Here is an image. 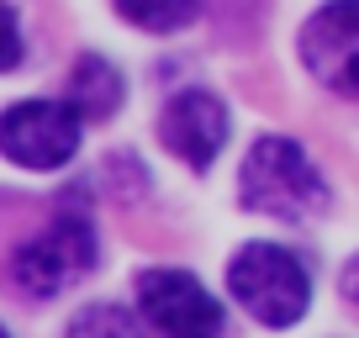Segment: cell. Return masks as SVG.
<instances>
[{
	"label": "cell",
	"mask_w": 359,
	"mask_h": 338,
	"mask_svg": "<svg viewBox=\"0 0 359 338\" xmlns=\"http://www.w3.org/2000/svg\"><path fill=\"white\" fill-rule=\"evenodd\" d=\"M238 201L275 222H312L327 212V180L296 137H259L238 169Z\"/></svg>",
	"instance_id": "obj_1"
},
{
	"label": "cell",
	"mask_w": 359,
	"mask_h": 338,
	"mask_svg": "<svg viewBox=\"0 0 359 338\" xmlns=\"http://www.w3.org/2000/svg\"><path fill=\"white\" fill-rule=\"evenodd\" d=\"M233 302L264 327H296L312 302V275L280 243H243L227 264Z\"/></svg>",
	"instance_id": "obj_2"
},
{
	"label": "cell",
	"mask_w": 359,
	"mask_h": 338,
	"mask_svg": "<svg viewBox=\"0 0 359 338\" xmlns=\"http://www.w3.org/2000/svg\"><path fill=\"white\" fill-rule=\"evenodd\" d=\"M95 259H101V238H95L90 217L64 212L16 254L11 275H16V285H22L27 296H43L48 302V296H64L69 285L85 280V275L95 270Z\"/></svg>",
	"instance_id": "obj_3"
},
{
	"label": "cell",
	"mask_w": 359,
	"mask_h": 338,
	"mask_svg": "<svg viewBox=\"0 0 359 338\" xmlns=\"http://www.w3.org/2000/svg\"><path fill=\"white\" fill-rule=\"evenodd\" d=\"M79 148V116L64 101H16L0 111V154L22 169H64Z\"/></svg>",
	"instance_id": "obj_4"
},
{
	"label": "cell",
	"mask_w": 359,
	"mask_h": 338,
	"mask_svg": "<svg viewBox=\"0 0 359 338\" xmlns=\"http://www.w3.org/2000/svg\"><path fill=\"white\" fill-rule=\"evenodd\" d=\"M137 312L164 338H222V306L185 270H143L137 275Z\"/></svg>",
	"instance_id": "obj_5"
},
{
	"label": "cell",
	"mask_w": 359,
	"mask_h": 338,
	"mask_svg": "<svg viewBox=\"0 0 359 338\" xmlns=\"http://www.w3.org/2000/svg\"><path fill=\"white\" fill-rule=\"evenodd\" d=\"M302 58L333 95L359 90V6L354 0H327L302 27Z\"/></svg>",
	"instance_id": "obj_6"
},
{
	"label": "cell",
	"mask_w": 359,
	"mask_h": 338,
	"mask_svg": "<svg viewBox=\"0 0 359 338\" xmlns=\"http://www.w3.org/2000/svg\"><path fill=\"white\" fill-rule=\"evenodd\" d=\"M227 127H233V116H227V106L217 101L212 90H180L175 101L164 106V116H158L164 148L175 158H185L191 169H206L217 154H222Z\"/></svg>",
	"instance_id": "obj_7"
},
{
	"label": "cell",
	"mask_w": 359,
	"mask_h": 338,
	"mask_svg": "<svg viewBox=\"0 0 359 338\" xmlns=\"http://www.w3.org/2000/svg\"><path fill=\"white\" fill-rule=\"evenodd\" d=\"M64 106L79 116V122H106V116L122 111V74L106 64L101 53H85L69 74V95Z\"/></svg>",
	"instance_id": "obj_8"
},
{
	"label": "cell",
	"mask_w": 359,
	"mask_h": 338,
	"mask_svg": "<svg viewBox=\"0 0 359 338\" xmlns=\"http://www.w3.org/2000/svg\"><path fill=\"white\" fill-rule=\"evenodd\" d=\"M116 11L143 32H180L201 16V0H116Z\"/></svg>",
	"instance_id": "obj_9"
},
{
	"label": "cell",
	"mask_w": 359,
	"mask_h": 338,
	"mask_svg": "<svg viewBox=\"0 0 359 338\" xmlns=\"http://www.w3.org/2000/svg\"><path fill=\"white\" fill-rule=\"evenodd\" d=\"M69 338H148L143 323H137L127 306H111V302H95L69 323Z\"/></svg>",
	"instance_id": "obj_10"
},
{
	"label": "cell",
	"mask_w": 359,
	"mask_h": 338,
	"mask_svg": "<svg viewBox=\"0 0 359 338\" xmlns=\"http://www.w3.org/2000/svg\"><path fill=\"white\" fill-rule=\"evenodd\" d=\"M22 64V27H16V11L0 0V74Z\"/></svg>",
	"instance_id": "obj_11"
},
{
	"label": "cell",
	"mask_w": 359,
	"mask_h": 338,
	"mask_svg": "<svg viewBox=\"0 0 359 338\" xmlns=\"http://www.w3.org/2000/svg\"><path fill=\"white\" fill-rule=\"evenodd\" d=\"M0 338H11V333H6V327H0Z\"/></svg>",
	"instance_id": "obj_12"
}]
</instances>
